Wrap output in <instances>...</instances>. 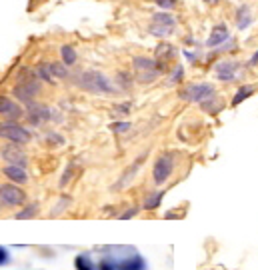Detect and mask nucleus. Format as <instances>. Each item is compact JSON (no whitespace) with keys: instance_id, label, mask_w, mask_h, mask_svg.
I'll return each instance as SVG.
<instances>
[{"instance_id":"nucleus-1","label":"nucleus","mask_w":258,"mask_h":270,"mask_svg":"<svg viewBox=\"0 0 258 270\" xmlns=\"http://www.w3.org/2000/svg\"><path fill=\"white\" fill-rule=\"evenodd\" d=\"M78 86L84 88L90 94H114L116 86L110 82V78L98 70H86L78 76Z\"/></svg>"},{"instance_id":"nucleus-2","label":"nucleus","mask_w":258,"mask_h":270,"mask_svg":"<svg viewBox=\"0 0 258 270\" xmlns=\"http://www.w3.org/2000/svg\"><path fill=\"white\" fill-rule=\"evenodd\" d=\"M214 94H216V88H214L212 84H208V82L188 84V86H184V88L178 92V96H180L182 100H186V102H196V104H200V102L212 98Z\"/></svg>"},{"instance_id":"nucleus-3","label":"nucleus","mask_w":258,"mask_h":270,"mask_svg":"<svg viewBox=\"0 0 258 270\" xmlns=\"http://www.w3.org/2000/svg\"><path fill=\"white\" fill-rule=\"evenodd\" d=\"M0 138H4L12 144H28L32 134L18 122H2L0 124Z\"/></svg>"},{"instance_id":"nucleus-4","label":"nucleus","mask_w":258,"mask_h":270,"mask_svg":"<svg viewBox=\"0 0 258 270\" xmlns=\"http://www.w3.org/2000/svg\"><path fill=\"white\" fill-rule=\"evenodd\" d=\"M174 172V154H160L152 166V180L156 186H162Z\"/></svg>"},{"instance_id":"nucleus-5","label":"nucleus","mask_w":258,"mask_h":270,"mask_svg":"<svg viewBox=\"0 0 258 270\" xmlns=\"http://www.w3.org/2000/svg\"><path fill=\"white\" fill-rule=\"evenodd\" d=\"M36 76L42 78L44 82H54V80H62L68 76V66L62 62H44L38 64L36 68Z\"/></svg>"},{"instance_id":"nucleus-6","label":"nucleus","mask_w":258,"mask_h":270,"mask_svg":"<svg viewBox=\"0 0 258 270\" xmlns=\"http://www.w3.org/2000/svg\"><path fill=\"white\" fill-rule=\"evenodd\" d=\"M36 74L32 76V78H20V82L14 86V96L20 100V102H24V104H30L32 100H34V96L40 92V84L36 82Z\"/></svg>"},{"instance_id":"nucleus-7","label":"nucleus","mask_w":258,"mask_h":270,"mask_svg":"<svg viewBox=\"0 0 258 270\" xmlns=\"http://www.w3.org/2000/svg\"><path fill=\"white\" fill-rule=\"evenodd\" d=\"M0 202L6 206H22L26 202V192L18 184H0Z\"/></svg>"},{"instance_id":"nucleus-8","label":"nucleus","mask_w":258,"mask_h":270,"mask_svg":"<svg viewBox=\"0 0 258 270\" xmlns=\"http://www.w3.org/2000/svg\"><path fill=\"white\" fill-rule=\"evenodd\" d=\"M240 66H242V62H238V60H220L214 64V74L222 82H232L236 78V72Z\"/></svg>"},{"instance_id":"nucleus-9","label":"nucleus","mask_w":258,"mask_h":270,"mask_svg":"<svg viewBox=\"0 0 258 270\" xmlns=\"http://www.w3.org/2000/svg\"><path fill=\"white\" fill-rule=\"evenodd\" d=\"M18 146H20V144H12V142H10L8 146H4L2 150H0V156H2L6 162L14 164V166L26 168V164H28V158H26L24 150H20Z\"/></svg>"},{"instance_id":"nucleus-10","label":"nucleus","mask_w":258,"mask_h":270,"mask_svg":"<svg viewBox=\"0 0 258 270\" xmlns=\"http://www.w3.org/2000/svg\"><path fill=\"white\" fill-rule=\"evenodd\" d=\"M0 116L10 118V120H18V118L24 116V108L18 102H14L12 98L0 94Z\"/></svg>"},{"instance_id":"nucleus-11","label":"nucleus","mask_w":258,"mask_h":270,"mask_svg":"<svg viewBox=\"0 0 258 270\" xmlns=\"http://www.w3.org/2000/svg\"><path fill=\"white\" fill-rule=\"evenodd\" d=\"M230 40V32H228V26L226 24H216L206 40V46L208 48H216V46H222L224 42Z\"/></svg>"},{"instance_id":"nucleus-12","label":"nucleus","mask_w":258,"mask_h":270,"mask_svg":"<svg viewBox=\"0 0 258 270\" xmlns=\"http://www.w3.org/2000/svg\"><path fill=\"white\" fill-rule=\"evenodd\" d=\"M132 66L138 72H146V70H158V72H162L164 70V62H158V60L148 58V56H134L132 58Z\"/></svg>"},{"instance_id":"nucleus-13","label":"nucleus","mask_w":258,"mask_h":270,"mask_svg":"<svg viewBox=\"0 0 258 270\" xmlns=\"http://www.w3.org/2000/svg\"><path fill=\"white\" fill-rule=\"evenodd\" d=\"M2 174H4L10 182H14V184H26V182H28V174H26V170H24V168H20V166H14V164L4 166V168H2Z\"/></svg>"},{"instance_id":"nucleus-14","label":"nucleus","mask_w":258,"mask_h":270,"mask_svg":"<svg viewBox=\"0 0 258 270\" xmlns=\"http://www.w3.org/2000/svg\"><path fill=\"white\" fill-rule=\"evenodd\" d=\"M252 22H254V18H252V14H250V6H248V4H242V6L238 8V12H236V26H238V30H246Z\"/></svg>"},{"instance_id":"nucleus-15","label":"nucleus","mask_w":258,"mask_h":270,"mask_svg":"<svg viewBox=\"0 0 258 270\" xmlns=\"http://www.w3.org/2000/svg\"><path fill=\"white\" fill-rule=\"evenodd\" d=\"M28 116H30V120L34 122V124H38V122H42V120H48L50 118V110L46 108V106H40V104H28Z\"/></svg>"},{"instance_id":"nucleus-16","label":"nucleus","mask_w":258,"mask_h":270,"mask_svg":"<svg viewBox=\"0 0 258 270\" xmlns=\"http://www.w3.org/2000/svg\"><path fill=\"white\" fill-rule=\"evenodd\" d=\"M118 270H146V262H144L142 256L134 254V256H130V258H126L124 262H120V264H118Z\"/></svg>"},{"instance_id":"nucleus-17","label":"nucleus","mask_w":258,"mask_h":270,"mask_svg":"<svg viewBox=\"0 0 258 270\" xmlns=\"http://www.w3.org/2000/svg\"><path fill=\"white\" fill-rule=\"evenodd\" d=\"M254 90H256V86H252V84H242V86L234 92V96H232L230 104H232V106H238L240 102H244L246 98H250V96L254 94Z\"/></svg>"},{"instance_id":"nucleus-18","label":"nucleus","mask_w":258,"mask_h":270,"mask_svg":"<svg viewBox=\"0 0 258 270\" xmlns=\"http://www.w3.org/2000/svg\"><path fill=\"white\" fill-rule=\"evenodd\" d=\"M152 24H160V26H170V28H174L176 26V16H172V14H168V12H156L154 16H152Z\"/></svg>"},{"instance_id":"nucleus-19","label":"nucleus","mask_w":258,"mask_h":270,"mask_svg":"<svg viewBox=\"0 0 258 270\" xmlns=\"http://www.w3.org/2000/svg\"><path fill=\"white\" fill-rule=\"evenodd\" d=\"M60 58H62V64L72 66V64L78 60V54H76V50H74L72 46H62V48H60Z\"/></svg>"},{"instance_id":"nucleus-20","label":"nucleus","mask_w":258,"mask_h":270,"mask_svg":"<svg viewBox=\"0 0 258 270\" xmlns=\"http://www.w3.org/2000/svg\"><path fill=\"white\" fill-rule=\"evenodd\" d=\"M200 108H202L204 112H210V114H214V112H218V110H220V100H218V96L214 94L212 98H208V100H204V102H200Z\"/></svg>"},{"instance_id":"nucleus-21","label":"nucleus","mask_w":258,"mask_h":270,"mask_svg":"<svg viewBox=\"0 0 258 270\" xmlns=\"http://www.w3.org/2000/svg\"><path fill=\"white\" fill-rule=\"evenodd\" d=\"M162 198H164V190L154 192L150 198H146V200H144V208H146V210H154V208H158V206H160V202H162Z\"/></svg>"},{"instance_id":"nucleus-22","label":"nucleus","mask_w":258,"mask_h":270,"mask_svg":"<svg viewBox=\"0 0 258 270\" xmlns=\"http://www.w3.org/2000/svg\"><path fill=\"white\" fill-rule=\"evenodd\" d=\"M172 30H174V28H170V26H160V24H152V26H150V34H152V36H158V38L170 36Z\"/></svg>"},{"instance_id":"nucleus-23","label":"nucleus","mask_w":258,"mask_h":270,"mask_svg":"<svg viewBox=\"0 0 258 270\" xmlns=\"http://www.w3.org/2000/svg\"><path fill=\"white\" fill-rule=\"evenodd\" d=\"M158 70H146V72H138V82H142V84H148V82H152V80H156L158 78Z\"/></svg>"},{"instance_id":"nucleus-24","label":"nucleus","mask_w":258,"mask_h":270,"mask_svg":"<svg viewBox=\"0 0 258 270\" xmlns=\"http://www.w3.org/2000/svg\"><path fill=\"white\" fill-rule=\"evenodd\" d=\"M74 266H76V270H94V266L90 264V260H88V256H76V260H74Z\"/></svg>"},{"instance_id":"nucleus-25","label":"nucleus","mask_w":258,"mask_h":270,"mask_svg":"<svg viewBox=\"0 0 258 270\" xmlns=\"http://www.w3.org/2000/svg\"><path fill=\"white\" fill-rule=\"evenodd\" d=\"M176 52H174V46H170V44H160L158 48H156V56H166V58H172Z\"/></svg>"},{"instance_id":"nucleus-26","label":"nucleus","mask_w":258,"mask_h":270,"mask_svg":"<svg viewBox=\"0 0 258 270\" xmlns=\"http://www.w3.org/2000/svg\"><path fill=\"white\" fill-rule=\"evenodd\" d=\"M36 210H38V204H30V206H28V208H24L22 212H18V214H16V218H18V220H22V218H30L32 214H36Z\"/></svg>"},{"instance_id":"nucleus-27","label":"nucleus","mask_w":258,"mask_h":270,"mask_svg":"<svg viewBox=\"0 0 258 270\" xmlns=\"http://www.w3.org/2000/svg\"><path fill=\"white\" fill-rule=\"evenodd\" d=\"M154 2H156V6L162 8V10H172V8L176 6L178 0H154Z\"/></svg>"},{"instance_id":"nucleus-28","label":"nucleus","mask_w":258,"mask_h":270,"mask_svg":"<svg viewBox=\"0 0 258 270\" xmlns=\"http://www.w3.org/2000/svg\"><path fill=\"white\" fill-rule=\"evenodd\" d=\"M182 76H184V68H182V66H176V68H174V72H172V76H170V80H168V84H176V82H180V80H182Z\"/></svg>"},{"instance_id":"nucleus-29","label":"nucleus","mask_w":258,"mask_h":270,"mask_svg":"<svg viewBox=\"0 0 258 270\" xmlns=\"http://www.w3.org/2000/svg\"><path fill=\"white\" fill-rule=\"evenodd\" d=\"M110 128L114 132H126V130H130V124H128V122H114Z\"/></svg>"},{"instance_id":"nucleus-30","label":"nucleus","mask_w":258,"mask_h":270,"mask_svg":"<svg viewBox=\"0 0 258 270\" xmlns=\"http://www.w3.org/2000/svg\"><path fill=\"white\" fill-rule=\"evenodd\" d=\"M6 260H8V250L4 246H0V266L6 264Z\"/></svg>"},{"instance_id":"nucleus-31","label":"nucleus","mask_w":258,"mask_h":270,"mask_svg":"<svg viewBox=\"0 0 258 270\" xmlns=\"http://www.w3.org/2000/svg\"><path fill=\"white\" fill-rule=\"evenodd\" d=\"M256 64H258V50H256V52L250 56V60L246 62V66H248V68H252V66H256Z\"/></svg>"},{"instance_id":"nucleus-32","label":"nucleus","mask_w":258,"mask_h":270,"mask_svg":"<svg viewBox=\"0 0 258 270\" xmlns=\"http://www.w3.org/2000/svg\"><path fill=\"white\" fill-rule=\"evenodd\" d=\"M100 270H112V266H110L108 262H102V264H100Z\"/></svg>"},{"instance_id":"nucleus-33","label":"nucleus","mask_w":258,"mask_h":270,"mask_svg":"<svg viewBox=\"0 0 258 270\" xmlns=\"http://www.w3.org/2000/svg\"><path fill=\"white\" fill-rule=\"evenodd\" d=\"M204 2H208V4H214V0H204Z\"/></svg>"},{"instance_id":"nucleus-34","label":"nucleus","mask_w":258,"mask_h":270,"mask_svg":"<svg viewBox=\"0 0 258 270\" xmlns=\"http://www.w3.org/2000/svg\"><path fill=\"white\" fill-rule=\"evenodd\" d=\"M216 2H218V0H214V4H216Z\"/></svg>"}]
</instances>
